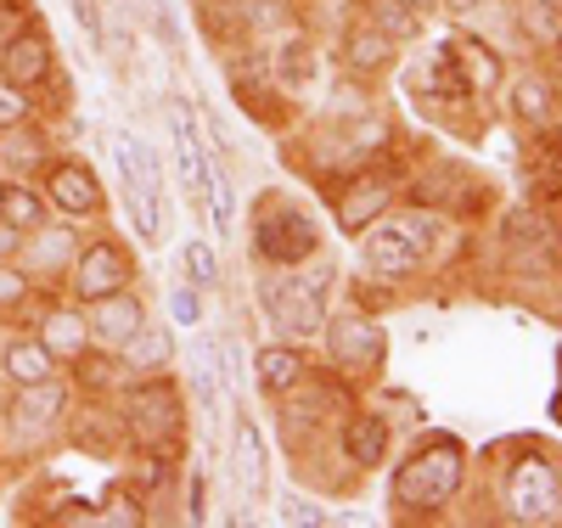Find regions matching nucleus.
Listing matches in <instances>:
<instances>
[{
    "instance_id": "31",
    "label": "nucleus",
    "mask_w": 562,
    "mask_h": 528,
    "mask_svg": "<svg viewBox=\"0 0 562 528\" xmlns=\"http://www.w3.org/2000/svg\"><path fill=\"white\" fill-rule=\"evenodd\" d=\"M34 102H29V90L12 85V79H0V130H12V124H29Z\"/></svg>"
},
{
    "instance_id": "1",
    "label": "nucleus",
    "mask_w": 562,
    "mask_h": 528,
    "mask_svg": "<svg viewBox=\"0 0 562 528\" xmlns=\"http://www.w3.org/2000/svg\"><path fill=\"white\" fill-rule=\"evenodd\" d=\"M461 490V450L450 439L428 445V450H416L400 472H394V501L405 512H439L450 506Z\"/></svg>"
},
{
    "instance_id": "33",
    "label": "nucleus",
    "mask_w": 562,
    "mask_h": 528,
    "mask_svg": "<svg viewBox=\"0 0 562 528\" xmlns=\"http://www.w3.org/2000/svg\"><path fill=\"white\" fill-rule=\"evenodd\" d=\"M108 523H119V528H140V523H147V512H140V501L135 495H108V512H102Z\"/></svg>"
},
{
    "instance_id": "5",
    "label": "nucleus",
    "mask_w": 562,
    "mask_h": 528,
    "mask_svg": "<svg viewBox=\"0 0 562 528\" xmlns=\"http://www.w3.org/2000/svg\"><path fill=\"white\" fill-rule=\"evenodd\" d=\"M265 310L276 315V326L288 338H321L326 326V281L321 276H281V281H265Z\"/></svg>"
},
{
    "instance_id": "35",
    "label": "nucleus",
    "mask_w": 562,
    "mask_h": 528,
    "mask_svg": "<svg viewBox=\"0 0 562 528\" xmlns=\"http://www.w3.org/2000/svg\"><path fill=\"white\" fill-rule=\"evenodd\" d=\"M74 18H79V29H85L90 40L102 45V7H97V0H74Z\"/></svg>"
},
{
    "instance_id": "17",
    "label": "nucleus",
    "mask_w": 562,
    "mask_h": 528,
    "mask_svg": "<svg viewBox=\"0 0 562 528\" xmlns=\"http://www.w3.org/2000/svg\"><path fill=\"white\" fill-rule=\"evenodd\" d=\"M45 135L29 130V124H12V130H0V175H34L45 169Z\"/></svg>"
},
{
    "instance_id": "29",
    "label": "nucleus",
    "mask_w": 562,
    "mask_h": 528,
    "mask_svg": "<svg viewBox=\"0 0 562 528\" xmlns=\"http://www.w3.org/2000/svg\"><path fill=\"white\" fill-rule=\"evenodd\" d=\"M74 371H79V382H85L90 394H102V389H113V382H119V360H113V355H90V349H85V355L74 360Z\"/></svg>"
},
{
    "instance_id": "25",
    "label": "nucleus",
    "mask_w": 562,
    "mask_h": 528,
    "mask_svg": "<svg viewBox=\"0 0 562 528\" xmlns=\"http://www.w3.org/2000/svg\"><path fill=\"white\" fill-rule=\"evenodd\" d=\"M506 243L512 248H546V243H557V236H551V220L540 209H518L506 220Z\"/></svg>"
},
{
    "instance_id": "40",
    "label": "nucleus",
    "mask_w": 562,
    "mask_h": 528,
    "mask_svg": "<svg viewBox=\"0 0 562 528\" xmlns=\"http://www.w3.org/2000/svg\"><path fill=\"white\" fill-rule=\"evenodd\" d=\"M405 7H411V12H434V7H439V0H405Z\"/></svg>"
},
{
    "instance_id": "26",
    "label": "nucleus",
    "mask_w": 562,
    "mask_h": 528,
    "mask_svg": "<svg viewBox=\"0 0 562 528\" xmlns=\"http://www.w3.org/2000/svg\"><path fill=\"white\" fill-rule=\"evenodd\" d=\"M203 198H209V209H214V225H220V236H231L237 231V191H231V180L209 164V180H203Z\"/></svg>"
},
{
    "instance_id": "39",
    "label": "nucleus",
    "mask_w": 562,
    "mask_h": 528,
    "mask_svg": "<svg viewBox=\"0 0 562 528\" xmlns=\"http://www.w3.org/2000/svg\"><path fill=\"white\" fill-rule=\"evenodd\" d=\"M439 7H445V12H456V18H467V12L479 7V0H439Z\"/></svg>"
},
{
    "instance_id": "12",
    "label": "nucleus",
    "mask_w": 562,
    "mask_h": 528,
    "mask_svg": "<svg viewBox=\"0 0 562 528\" xmlns=\"http://www.w3.org/2000/svg\"><path fill=\"white\" fill-rule=\"evenodd\" d=\"M389 203H394V186H389L383 175H360V180L344 186V198H338V225H344L349 236H360L371 220L389 214Z\"/></svg>"
},
{
    "instance_id": "41",
    "label": "nucleus",
    "mask_w": 562,
    "mask_h": 528,
    "mask_svg": "<svg viewBox=\"0 0 562 528\" xmlns=\"http://www.w3.org/2000/svg\"><path fill=\"white\" fill-rule=\"evenodd\" d=\"M557 175H562V153H557Z\"/></svg>"
},
{
    "instance_id": "37",
    "label": "nucleus",
    "mask_w": 562,
    "mask_h": 528,
    "mask_svg": "<svg viewBox=\"0 0 562 528\" xmlns=\"http://www.w3.org/2000/svg\"><path fill=\"white\" fill-rule=\"evenodd\" d=\"M18 254H23V231L0 214V259H18Z\"/></svg>"
},
{
    "instance_id": "9",
    "label": "nucleus",
    "mask_w": 562,
    "mask_h": 528,
    "mask_svg": "<svg viewBox=\"0 0 562 528\" xmlns=\"http://www.w3.org/2000/svg\"><path fill=\"white\" fill-rule=\"evenodd\" d=\"M321 332H326V349H333V366H344V371H378L383 366V332L366 315L326 321Z\"/></svg>"
},
{
    "instance_id": "13",
    "label": "nucleus",
    "mask_w": 562,
    "mask_h": 528,
    "mask_svg": "<svg viewBox=\"0 0 562 528\" xmlns=\"http://www.w3.org/2000/svg\"><path fill=\"white\" fill-rule=\"evenodd\" d=\"M63 411H68V389L52 377V382H29V389H18V400H12L7 422L18 427V434H23V427L34 434V427H52Z\"/></svg>"
},
{
    "instance_id": "27",
    "label": "nucleus",
    "mask_w": 562,
    "mask_h": 528,
    "mask_svg": "<svg viewBox=\"0 0 562 528\" xmlns=\"http://www.w3.org/2000/svg\"><path fill=\"white\" fill-rule=\"evenodd\" d=\"M0 214H7L18 231H40V220H45V198H34V191H23V186H7V198H0Z\"/></svg>"
},
{
    "instance_id": "7",
    "label": "nucleus",
    "mask_w": 562,
    "mask_h": 528,
    "mask_svg": "<svg viewBox=\"0 0 562 528\" xmlns=\"http://www.w3.org/2000/svg\"><path fill=\"white\" fill-rule=\"evenodd\" d=\"M45 209L63 214V220H90L102 209V180L90 175L85 164H52L45 169Z\"/></svg>"
},
{
    "instance_id": "32",
    "label": "nucleus",
    "mask_w": 562,
    "mask_h": 528,
    "mask_svg": "<svg viewBox=\"0 0 562 528\" xmlns=\"http://www.w3.org/2000/svg\"><path fill=\"white\" fill-rule=\"evenodd\" d=\"M276 79L281 85H304L310 79V45H281V52H276Z\"/></svg>"
},
{
    "instance_id": "10",
    "label": "nucleus",
    "mask_w": 562,
    "mask_h": 528,
    "mask_svg": "<svg viewBox=\"0 0 562 528\" xmlns=\"http://www.w3.org/2000/svg\"><path fill=\"white\" fill-rule=\"evenodd\" d=\"M90 338H97V344H108V349H124L130 338H135V332L140 326H147V304H140L135 293H130V287H119V293H108V299H97V304H90Z\"/></svg>"
},
{
    "instance_id": "22",
    "label": "nucleus",
    "mask_w": 562,
    "mask_h": 528,
    "mask_svg": "<svg viewBox=\"0 0 562 528\" xmlns=\"http://www.w3.org/2000/svg\"><path fill=\"white\" fill-rule=\"evenodd\" d=\"M512 113H518L524 124H535V130H546V124L557 119V90H551L546 79L524 74L518 85H512Z\"/></svg>"
},
{
    "instance_id": "34",
    "label": "nucleus",
    "mask_w": 562,
    "mask_h": 528,
    "mask_svg": "<svg viewBox=\"0 0 562 528\" xmlns=\"http://www.w3.org/2000/svg\"><path fill=\"white\" fill-rule=\"evenodd\" d=\"M23 299H29V276L12 270V259H0V310H7V304H23Z\"/></svg>"
},
{
    "instance_id": "21",
    "label": "nucleus",
    "mask_w": 562,
    "mask_h": 528,
    "mask_svg": "<svg viewBox=\"0 0 562 528\" xmlns=\"http://www.w3.org/2000/svg\"><path fill=\"white\" fill-rule=\"evenodd\" d=\"M175 153H180V175H186V186L192 191H203V180H209V158H203V141H198V130H192V113H186L180 102H175Z\"/></svg>"
},
{
    "instance_id": "24",
    "label": "nucleus",
    "mask_w": 562,
    "mask_h": 528,
    "mask_svg": "<svg viewBox=\"0 0 562 528\" xmlns=\"http://www.w3.org/2000/svg\"><path fill=\"white\" fill-rule=\"evenodd\" d=\"M231 467H237V484H243V490H259V478H265V445H259V427H254V422L237 427V450H231Z\"/></svg>"
},
{
    "instance_id": "19",
    "label": "nucleus",
    "mask_w": 562,
    "mask_h": 528,
    "mask_svg": "<svg viewBox=\"0 0 562 528\" xmlns=\"http://www.w3.org/2000/svg\"><path fill=\"white\" fill-rule=\"evenodd\" d=\"M344 63H349V74H383L389 63H394V40L383 34V29H349V40H344Z\"/></svg>"
},
{
    "instance_id": "14",
    "label": "nucleus",
    "mask_w": 562,
    "mask_h": 528,
    "mask_svg": "<svg viewBox=\"0 0 562 528\" xmlns=\"http://www.w3.org/2000/svg\"><path fill=\"white\" fill-rule=\"evenodd\" d=\"M40 344L52 349L57 360H79L90 349V321L79 310H52V315L40 321Z\"/></svg>"
},
{
    "instance_id": "43",
    "label": "nucleus",
    "mask_w": 562,
    "mask_h": 528,
    "mask_svg": "<svg viewBox=\"0 0 562 528\" xmlns=\"http://www.w3.org/2000/svg\"><path fill=\"white\" fill-rule=\"evenodd\" d=\"M557 40H562V34H557Z\"/></svg>"
},
{
    "instance_id": "15",
    "label": "nucleus",
    "mask_w": 562,
    "mask_h": 528,
    "mask_svg": "<svg viewBox=\"0 0 562 528\" xmlns=\"http://www.w3.org/2000/svg\"><path fill=\"white\" fill-rule=\"evenodd\" d=\"M0 366H7V377L18 382V389H29V382H52V377H57V355L45 349L40 338H12L7 355H0Z\"/></svg>"
},
{
    "instance_id": "11",
    "label": "nucleus",
    "mask_w": 562,
    "mask_h": 528,
    "mask_svg": "<svg viewBox=\"0 0 562 528\" xmlns=\"http://www.w3.org/2000/svg\"><path fill=\"white\" fill-rule=\"evenodd\" d=\"M0 79H12L23 90L45 85V79H52V40H45L40 29L12 34L7 45H0Z\"/></svg>"
},
{
    "instance_id": "18",
    "label": "nucleus",
    "mask_w": 562,
    "mask_h": 528,
    "mask_svg": "<svg viewBox=\"0 0 562 528\" xmlns=\"http://www.w3.org/2000/svg\"><path fill=\"white\" fill-rule=\"evenodd\" d=\"M254 371H259V389H265V394H288L310 366H304L299 344H270V349H259Z\"/></svg>"
},
{
    "instance_id": "23",
    "label": "nucleus",
    "mask_w": 562,
    "mask_h": 528,
    "mask_svg": "<svg viewBox=\"0 0 562 528\" xmlns=\"http://www.w3.org/2000/svg\"><path fill=\"white\" fill-rule=\"evenodd\" d=\"M169 355H175V344H169L164 326H158V332L140 326L135 338L124 344V366H130V371H158V366H169Z\"/></svg>"
},
{
    "instance_id": "2",
    "label": "nucleus",
    "mask_w": 562,
    "mask_h": 528,
    "mask_svg": "<svg viewBox=\"0 0 562 528\" xmlns=\"http://www.w3.org/2000/svg\"><path fill=\"white\" fill-rule=\"evenodd\" d=\"M506 517L524 528L562 523V472L546 456H518L506 467Z\"/></svg>"
},
{
    "instance_id": "3",
    "label": "nucleus",
    "mask_w": 562,
    "mask_h": 528,
    "mask_svg": "<svg viewBox=\"0 0 562 528\" xmlns=\"http://www.w3.org/2000/svg\"><path fill=\"white\" fill-rule=\"evenodd\" d=\"M124 427H130V439L147 450V456L175 461L180 456V434H186L180 394L169 389V382H147V389H135L130 394V411H124Z\"/></svg>"
},
{
    "instance_id": "4",
    "label": "nucleus",
    "mask_w": 562,
    "mask_h": 528,
    "mask_svg": "<svg viewBox=\"0 0 562 528\" xmlns=\"http://www.w3.org/2000/svg\"><path fill=\"white\" fill-rule=\"evenodd\" d=\"M315 248H321V236H315V225H310L304 209H293V203H265V209H259V220H254V254H259L265 265L293 270V265H304Z\"/></svg>"
},
{
    "instance_id": "28",
    "label": "nucleus",
    "mask_w": 562,
    "mask_h": 528,
    "mask_svg": "<svg viewBox=\"0 0 562 528\" xmlns=\"http://www.w3.org/2000/svg\"><path fill=\"white\" fill-rule=\"evenodd\" d=\"M366 7H371V18H378V23H371V29H383L389 40H405V34H416V12L405 7V0H366Z\"/></svg>"
},
{
    "instance_id": "38",
    "label": "nucleus",
    "mask_w": 562,
    "mask_h": 528,
    "mask_svg": "<svg viewBox=\"0 0 562 528\" xmlns=\"http://www.w3.org/2000/svg\"><path fill=\"white\" fill-rule=\"evenodd\" d=\"M175 315L192 321V315H198V299H192V293H175Z\"/></svg>"
},
{
    "instance_id": "42",
    "label": "nucleus",
    "mask_w": 562,
    "mask_h": 528,
    "mask_svg": "<svg viewBox=\"0 0 562 528\" xmlns=\"http://www.w3.org/2000/svg\"><path fill=\"white\" fill-rule=\"evenodd\" d=\"M0 198H7V180H0Z\"/></svg>"
},
{
    "instance_id": "30",
    "label": "nucleus",
    "mask_w": 562,
    "mask_h": 528,
    "mask_svg": "<svg viewBox=\"0 0 562 528\" xmlns=\"http://www.w3.org/2000/svg\"><path fill=\"white\" fill-rule=\"evenodd\" d=\"M186 276H192V287H214L220 281V259H214V243H186Z\"/></svg>"
},
{
    "instance_id": "8",
    "label": "nucleus",
    "mask_w": 562,
    "mask_h": 528,
    "mask_svg": "<svg viewBox=\"0 0 562 528\" xmlns=\"http://www.w3.org/2000/svg\"><path fill=\"white\" fill-rule=\"evenodd\" d=\"M124 281H130V265H124V254H119L113 236L85 243V254H79V265H74V293H79V304H97V299L119 293Z\"/></svg>"
},
{
    "instance_id": "16",
    "label": "nucleus",
    "mask_w": 562,
    "mask_h": 528,
    "mask_svg": "<svg viewBox=\"0 0 562 528\" xmlns=\"http://www.w3.org/2000/svg\"><path fill=\"white\" fill-rule=\"evenodd\" d=\"M389 445H394V434H389L383 416H355L344 427V450H349L355 467H383L389 461Z\"/></svg>"
},
{
    "instance_id": "36",
    "label": "nucleus",
    "mask_w": 562,
    "mask_h": 528,
    "mask_svg": "<svg viewBox=\"0 0 562 528\" xmlns=\"http://www.w3.org/2000/svg\"><path fill=\"white\" fill-rule=\"evenodd\" d=\"M281 523H326V512L321 506H310V501H281Z\"/></svg>"
},
{
    "instance_id": "20",
    "label": "nucleus",
    "mask_w": 562,
    "mask_h": 528,
    "mask_svg": "<svg viewBox=\"0 0 562 528\" xmlns=\"http://www.w3.org/2000/svg\"><path fill=\"white\" fill-rule=\"evenodd\" d=\"M450 57H456L461 79L473 85V90H495V85H501V57L490 52L484 40H456V45H450Z\"/></svg>"
},
{
    "instance_id": "6",
    "label": "nucleus",
    "mask_w": 562,
    "mask_h": 528,
    "mask_svg": "<svg viewBox=\"0 0 562 528\" xmlns=\"http://www.w3.org/2000/svg\"><path fill=\"white\" fill-rule=\"evenodd\" d=\"M366 265L378 270V276H411L416 259H422V225L416 220H371L366 231Z\"/></svg>"
}]
</instances>
